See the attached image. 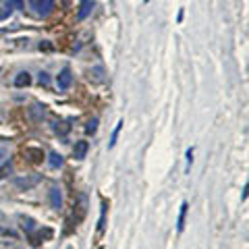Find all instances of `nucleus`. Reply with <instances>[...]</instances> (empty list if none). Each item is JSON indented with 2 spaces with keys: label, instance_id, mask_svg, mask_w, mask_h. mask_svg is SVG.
<instances>
[{
  "label": "nucleus",
  "instance_id": "obj_21",
  "mask_svg": "<svg viewBox=\"0 0 249 249\" xmlns=\"http://www.w3.org/2000/svg\"><path fill=\"white\" fill-rule=\"evenodd\" d=\"M40 83H42V85H48V83H50V79H48V75H46V73L40 75Z\"/></svg>",
  "mask_w": 249,
  "mask_h": 249
},
{
  "label": "nucleus",
  "instance_id": "obj_6",
  "mask_svg": "<svg viewBox=\"0 0 249 249\" xmlns=\"http://www.w3.org/2000/svg\"><path fill=\"white\" fill-rule=\"evenodd\" d=\"M91 6H93V2H91V0H81L79 13H77V19H79V21H83V19H85V17H88V15H89Z\"/></svg>",
  "mask_w": 249,
  "mask_h": 249
},
{
  "label": "nucleus",
  "instance_id": "obj_17",
  "mask_svg": "<svg viewBox=\"0 0 249 249\" xmlns=\"http://www.w3.org/2000/svg\"><path fill=\"white\" fill-rule=\"evenodd\" d=\"M121 129H123V123H119V124H116V129H114V133H112V142H110V147H114L116 139H119V133H121Z\"/></svg>",
  "mask_w": 249,
  "mask_h": 249
},
{
  "label": "nucleus",
  "instance_id": "obj_20",
  "mask_svg": "<svg viewBox=\"0 0 249 249\" xmlns=\"http://www.w3.org/2000/svg\"><path fill=\"white\" fill-rule=\"evenodd\" d=\"M193 162V150H187V166H191Z\"/></svg>",
  "mask_w": 249,
  "mask_h": 249
},
{
  "label": "nucleus",
  "instance_id": "obj_10",
  "mask_svg": "<svg viewBox=\"0 0 249 249\" xmlns=\"http://www.w3.org/2000/svg\"><path fill=\"white\" fill-rule=\"evenodd\" d=\"M50 235H52V231H48V229L44 231V235H42V231L37 232V235H31V245H40V243H44V237H50Z\"/></svg>",
  "mask_w": 249,
  "mask_h": 249
},
{
  "label": "nucleus",
  "instance_id": "obj_14",
  "mask_svg": "<svg viewBox=\"0 0 249 249\" xmlns=\"http://www.w3.org/2000/svg\"><path fill=\"white\" fill-rule=\"evenodd\" d=\"M60 164H62V156L56 154V152H52V154H50V166H52V168H58Z\"/></svg>",
  "mask_w": 249,
  "mask_h": 249
},
{
  "label": "nucleus",
  "instance_id": "obj_8",
  "mask_svg": "<svg viewBox=\"0 0 249 249\" xmlns=\"http://www.w3.org/2000/svg\"><path fill=\"white\" fill-rule=\"evenodd\" d=\"M29 83H31V77H29L27 71L25 73H19L17 77H15V85H17V88H27Z\"/></svg>",
  "mask_w": 249,
  "mask_h": 249
},
{
  "label": "nucleus",
  "instance_id": "obj_7",
  "mask_svg": "<svg viewBox=\"0 0 249 249\" xmlns=\"http://www.w3.org/2000/svg\"><path fill=\"white\" fill-rule=\"evenodd\" d=\"M48 197H50V204H52V208H60L62 206V197H60V191L56 189V187H52L50 189V193H48Z\"/></svg>",
  "mask_w": 249,
  "mask_h": 249
},
{
  "label": "nucleus",
  "instance_id": "obj_13",
  "mask_svg": "<svg viewBox=\"0 0 249 249\" xmlns=\"http://www.w3.org/2000/svg\"><path fill=\"white\" fill-rule=\"evenodd\" d=\"M13 9H15V6H13L11 2H6V4L2 6V9H0V21H2V19H6V17H11Z\"/></svg>",
  "mask_w": 249,
  "mask_h": 249
},
{
  "label": "nucleus",
  "instance_id": "obj_18",
  "mask_svg": "<svg viewBox=\"0 0 249 249\" xmlns=\"http://www.w3.org/2000/svg\"><path fill=\"white\" fill-rule=\"evenodd\" d=\"M6 173H11V162H4V166L0 168V178L6 177Z\"/></svg>",
  "mask_w": 249,
  "mask_h": 249
},
{
  "label": "nucleus",
  "instance_id": "obj_5",
  "mask_svg": "<svg viewBox=\"0 0 249 249\" xmlns=\"http://www.w3.org/2000/svg\"><path fill=\"white\" fill-rule=\"evenodd\" d=\"M88 150H89V143L88 142H77L75 147H73V156H75L77 160H83L85 154H88Z\"/></svg>",
  "mask_w": 249,
  "mask_h": 249
},
{
  "label": "nucleus",
  "instance_id": "obj_9",
  "mask_svg": "<svg viewBox=\"0 0 249 249\" xmlns=\"http://www.w3.org/2000/svg\"><path fill=\"white\" fill-rule=\"evenodd\" d=\"M187 208H189V204H187V201H183V204H181V214H178V224H177L178 232H181V231L185 229V216H187Z\"/></svg>",
  "mask_w": 249,
  "mask_h": 249
},
{
  "label": "nucleus",
  "instance_id": "obj_15",
  "mask_svg": "<svg viewBox=\"0 0 249 249\" xmlns=\"http://www.w3.org/2000/svg\"><path fill=\"white\" fill-rule=\"evenodd\" d=\"M96 129H98V119H93V121L88 123V127H85V133L93 135V133H96Z\"/></svg>",
  "mask_w": 249,
  "mask_h": 249
},
{
  "label": "nucleus",
  "instance_id": "obj_12",
  "mask_svg": "<svg viewBox=\"0 0 249 249\" xmlns=\"http://www.w3.org/2000/svg\"><path fill=\"white\" fill-rule=\"evenodd\" d=\"M104 69H93V71H89V79H93V81H104Z\"/></svg>",
  "mask_w": 249,
  "mask_h": 249
},
{
  "label": "nucleus",
  "instance_id": "obj_16",
  "mask_svg": "<svg viewBox=\"0 0 249 249\" xmlns=\"http://www.w3.org/2000/svg\"><path fill=\"white\" fill-rule=\"evenodd\" d=\"M31 114H36V119H42V116H44V106L36 104L34 108H31Z\"/></svg>",
  "mask_w": 249,
  "mask_h": 249
},
{
  "label": "nucleus",
  "instance_id": "obj_2",
  "mask_svg": "<svg viewBox=\"0 0 249 249\" xmlns=\"http://www.w3.org/2000/svg\"><path fill=\"white\" fill-rule=\"evenodd\" d=\"M42 181V177L40 175H31V177H17L15 178V187H19L21 191H27L31 189V187H36L37 183Z\"/></svg>",
  "mask_w": 249,
  "mask_h": 249
},
{
  "label": "nucleus",
  "instance_id": "obj_19",
  "mask_svg": "<svg viewBox=\"0 0 249 249\" xmlns=\"http://www.w3.org/2000/svg\"><path fill=\"white\" fill-rule=\"evenodd\" d=\"M40 50H46V52H50V50H54V46H52L50 42H42V44H40Z\"/></svg>",
  "mask_w": 249,
  "mask_h": 249
},
{
  "label": "nucleus",
  "instance_id": "obj_1",
  "mask_svg": "<svg viewBox=\"0 0 249 249\" xmlns=\"http://www.w3.org/2000/svg\"><path fill=\"white\" fill-rule=\"evenodd\" d=\"M23 156H25L27 162H31V164H40V162H44V158H46L42 147H36V145L23 147Z\"/></svg>",
  "mask_w": 249,
  "mask_h": 249
},
{
  "label": "nucleus",
  "instance_id": "obj_11",
  "mask_svg": "<svg viewBox=\"0 0 249 249\" xmlns=\"http://www.w3.org/2000/svg\"><path fill=\"white\" fill-rule=\"evenodd\" d=\"M54 131H56V133H60V135H67L69 131H71V124L65 123V121H60V123L54 124Z\"/></svg>",
  "mask_w": 249,
  "mask_h": 249
},
{
  "label": "nucleus",
  "instance_id": "obj_4",
  "mask_svg": "<svg viewBox=\"0 0 249 249\" xmlns=\"http://www.w3.org/2000/svg\"><path fill=\"white\" fill-rule=\"evenodd\" d=\"M31 6L40 15H48L54 9V0H31Z\"/></svg>",
  "mask_w": 249,
  "mask_h": 249
},
{
  "label": "nucleus",
  "instance_id": "obj_3",
  "mask_svg": "<svg viewBox=\"0 0 249 249\" xmlns=\"http://www.w3.org/2000/svg\"><path fill=\"white\" fill-rule=\"evenodd\" d=\"M71 81H73L71 69L65 67V69H62V71L58 73V77H56V85H58L60 89H69V88H71Z\"/></svg>",
  "mask_w": 249,
  "mask_h": 249
}]
</instances>
